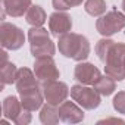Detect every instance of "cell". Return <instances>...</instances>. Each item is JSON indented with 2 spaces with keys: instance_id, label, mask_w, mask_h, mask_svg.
<instances>
[{
  "instance_id": "cell-1",
  "label": "cell",
  "mask_w": 125,
  "mask_h": 125,
  "mask_svg": "<svg viewBox=\"0 0 125 125\" xmlns=\"http://www.w3.org/2000/svg\"><path fill=\"white\" fill-rule=\"evenodd\" d=\"M59 50L66 57H72L75 60H84L90 53V44L85 37L66 32L59 38Z\"/></svg>"
},
{
  "instance_id": "cell-2",
  "label": "cell",
  "mask_w": 125,
  "mask_h": 125,
  "mask_svg": "<svg viewBox=\"0 0 125 125\" xmlns=\"http://www.w3.org/2000/svg\"><path fill=\"white\" fill-rule=\"evenodd\" d=\"M106 72L113 80H124L125 78V44L115 43L110 49V53L106 59Z\"/></svg>"
},
{
  "instance_id": "cell-3",
  "label": "cell",
  "mask_w": 125,
  "mask_h": 125,
  "mask_svg": "<svg viewBox=\"0 0 125 125\" xmlns=\"http://www.w3.org/2000/svg\"><path fill=\"white\" fill-rule=\"evenodd\" d=\"M28 38L31 43V53L34 57L40 56H52L54 53V46L49 38V34L44 28L35 27L28 32Z\"/></svg>"
},
{
  "instance_id": "cell-4",
  "label": "cell",
  "mask_w": 125,
  "mask_h": 125,
  "mask_svg": "<svg viewBox=\"0 0 125 125\" xmlns=\"http://www.w3.org/2000/svg\"><path fill=\"white\" fill-rule=\"evenodd\" d=\"M96 27L102 35H104V37L112 35L125 27V15H122L121 12L112 10V12L106 13L104 16H102L100 19H97Z\"/></svg>"
},
{
  "instance_id": "cell-5",
  "label": "cell",
  "mask_w": 125,
  "mask_h": 125,
  "mask_svg": "<svg viewBox=\"0 0 125 125\" xmlns=\"http://www.w3.org/2000/svg\"><path fill=\"white\" fill-rule=\"evenodd\" d=\"M24 40H25L24 32L18 27L8 22L2 24V27H0V41H2V46L5 49L16 50L24 44Z\"/></svg>"
},
{
  "instance_id": "cell-6",
  "label": "cell",
  "mask_w": 125,
  "mask_h": 125,
  "mask_svg": "<svg viewBox=\"0 0 125 125\" xmlns=\"http://www.w3.org/2000/svg\"><path fill=\"white\" fill-rule=\"evenodd\" d=\"M71 96L85 109H94L100 104V97L96 88L93 90V88H87L83 85H75L71 90Z\"/></svg>"
},
{
  "instance_id": "cell-7",
  "label": "cell",
  "mask_w": 125,
  "mask_h": 125,
  "mask_svg": "<svg viewBox=\"0 0 125 125\" xmlns=\"http://www.w3.org/2000/svg\"><path fill=\"white\" fill-rule=\"evenodd\" d=\"M35 75L37 78L43 81H50L59 78V71L56 68V63L50 56H40L35 60Z\"/></svg>"
},
{
  "instance_id": "cell-8",
  "label": "cell",
  "mask_w": 125,
  "mask_h": 125,
  "mask_svg": "<svg viewBox=\"0 0 125 125\" xmlns=\"http://www.w3.org/2000/svg\"><path fill=\"white\" fill-rule=\"evenodd\" d=\"M43 90H44V96H46L47 102L54 106L62 103L68 96V87L63 83H57L54 80L47 81L43 85Z\"/></svg>"
},
{
  "instance_id": "cell-9",
  "label": "cell",
  "mask_w": 125,
  "mask_h": 125,
  "mask_svg": "<svg viewBox=\"0 0 125 125\" xmlns=\"http://www.w3.org/2000/svg\"><path fill=\"white\" fill-rule=\"evenodd\" d=\"M49 27L53 35L59 37V35H63L66 32L71 31L72 28V21L71 16H68L66 13H53L49 19Z\"/></svg>"
},
{
  "instance_id": "cell-10",
  "label": "cell",
  "mask_w": 125,
  "mask_h": 125,
  "mask_svg": "<svg viewBox=\"0 0 125 125\" xmlns=\"http://www.w3.org/2000/svg\"><path fill=\"white\" fill-rule=\"evenodd\" d=\"M75 78L83 84H94L100 78V72L91 63H80L75 68Z\"/></svg>"
},
{
  "instance_id": "cell-11",
  "label": "cell",
  "mask_w": 125,
  "mask_h": 125,
  "mask_svg": "<svg viewBox=\"0 0 125 125\" xmlns=\"http://www.w3.org/2000/svg\"><path fill=\"white\" fill-rule=\"evenodd\" d=\"M19 94H21V99H22L24 109H27V110H35V109H38L41 106L43 97H41L37 85L31 87V88H27L24 91H19Z\"/></svg>"
},
{
  "instance_id": "cell-12",
  "label": "cell",
  "mask_w": 125,
  "mask_h": 125,
  "mask_svg": "<svg viewBox=\"0 0 125 125\" xmlns=\"http://www.w3.org/2000/svg\"><path fill=\"white\" fill-rule=\"evenodd\" d=\"M3 9L10 16H22L31 8V0H3Z\"/></svg>"
},
{
  "instance_id": "cell-13",
  "label": "cell",
  "mask_w": 125,
  "mask_h": 125,
  "mask_svg": "<svg viewBox=\"0 0 125 125\" xmlns=\"http://www.w3.org/2000/svg\"><path fill=\"white\" fill-rule=\"evenodd\" d=\"M59 116L65 122H78V121H81L84 118V113L74 103L65 102V103H62V106L59 109Z\"/></svg>"
},
{
  "instance_id": "cell-14",
  "label": "cell",
  "mask_w": 125,
  "mask_h": 125,
  "mask_svg": "<svg viewBox=\"0 0 125 125\" xmlns=\"http://www.w3.org/2000/svg\"><path fill=\"white\" fill-rule=\"evenodd\" d=\"M16 88L18 91H24L27 88H31V87H35L37 85V81L32 75V72L27 68L24 69H19L18 74H16Z\"/></svg>"
},
{
  "instance_id": "cell-15",
  "label": "cell",
  "mask_w": 125,
  "mask_h": 125,
  "mask_svg": "<svg viewBox=\"0 0 125 125\" xmlns=\"http://www.w3.org/2000/svg\"><path fill=\"white\" fill-rule=\"evenodd\" d=\"M3 113H5V116L10 118L13 121L19 116V113H21V104L16 100V97L9 96V97L5 99V102H3Z\"/></svg>"
},
{
  "instance_id": "cell-16",
  "label": "cell",
  "mask_w": 125,
  "mask_h": 125,
  "mask_svg": "<svg viewBox=\"0 0 125 125\" xmlns=\"http://www.w3.org/2000/svg\"><path fill=\"white\" fill-rule=\"evenodd\" d=\"M27 22L34 27H41L46 22V12L40 6H31L27 12Z\"/></svg>"
},
{
  "instance_id": "cell-17",
  "label": "cell",
  "mask_w": 125,
  "mask_h": 125,
  "mask_svg": "<svg viewBox=\"0 0 125 125\" xmlns=\"http://www.w3.org/2000/svg\"><path fill=\"white\" fill-rule=\"evenodd\" d=\"M93 85H94V88H96L100 94H103V96H109V94H112L113 90H115V81H113L112 78H109V77H100Z\"/></svg>"
},
{
  "instance_id": "cell-18",
  "label": "cell",
  "mask_w": 125,
  "mask_h": 125,
  "mask_svg": "<svg viewBox=\"0 0 125 125\" xmlns=\"http://www.w3.org/2000/svg\"><path fill=\"white\" fill-rule=\"evenodd\" d=\"M16 68L13 63H5L2 65V88L6 85V84H12L16 81Z\"/></svg>"
},
{
  "instance_id": "cell-19",
  "label": "cell",
  "mask_w": 125,
  "mask_h": 125,
  "mask_svg": "<svg viewBox=\"0 0 125 125\" xmlns=\"http://www.w3.org/2000/svg\"><path fill=\"white\" fill-rule=\"evenodd\" d=\"M84 9L91 16H99L106 10V3L104 0H87Z\"/></svg>"
},
{
  "instance_id": "cell-20",
  "label": "cell",
  "mask_w": 125,
  "mask_h": 125,
  "mask_svg": "<svg viewBox=\"0 0 125 125\" xmlns=\"http://www.w3.org/2000/svg\"><path fill=\"white\" fill-rule=\"evenodd\" d=\"M113 44H115V41H112V40H100L97 43L96 53H97V56H99V59L102 62H106V59H107V56L110 53V49L113 47Z\"/></svg>"
},
{
  "instance_id": "cell-21",
  "label": "cell",
  "mask_w": 125,
  "mask_h": 125,
  "mask_svg": "<svg viewBox=\"0 0 125 125\" xmlns=\"http://www.w3.org/2000/svg\"><path fill=\"white\" fill-rule=\"evenodd\" d=\"M54 104H47V106H44L43 107V110H41V115H40V118H41V122H56L57 119H59V110H56L54 107H53Z\"/></svg>"
},
{
  "instance_id": "cell-22",
  "label": "cell",
  "mask_w": 125,
  "mask_h": 125,
  "mask_svg": "<svg viewBox=\"0 0 125 125\" xmlns=\"http://www.w3.org/2000/svg\"><path fill=\"white\" fill-rule=\"evenodd\" d=\"M83 0H53V8L57 10H66L72 6H77Z\"/></svg>"
},
{
  "instance_id": "cell-23",
  "label": "cell",
  "mask_w": 125,
  "mask_h": 125,
  "mask_svg": "<svg viewBox=\"0 0 125 125\" xmlns=\"http://www.w3.org/2000/svg\"><path fill=\"white\" fill-rule=\"evenodd\" d=\"M113 107L121 112V113H125V91L122 93H118L113 99Z\"/></svg>"
},
{
  "instance_id": "cell-24",
  "label": "cell",
  "mask_w": 125,
  "mask_h": 125,
  "mask_svg": "<svg viewBox=\"0 0 125 125\" xmlns=\"http://www.w3.org/2000/svg\"><path fill=\"white\" fill-rule=\"evenodd\" d=\"M122 8H124V12H125V0L122 2Z\"/></svg>"
}]
</instances>
